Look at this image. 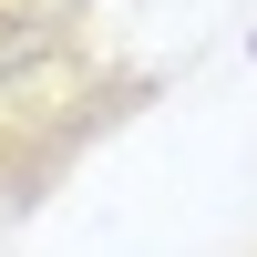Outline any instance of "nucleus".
Instances as JSON below:
<instances>
[{
  "mask_svg": "<svg viewBox=\"0 0 257 257\" xmlns=\"http://www.w3.org/2000/svg\"><path fill=\"white\" fill-rule=\"evenodd\" d=\"M52 41H62V21H52V11H21V21L0 11V93H11L31 62H52Z\"/></svg>",
  "mask_w": 257,
  "mask_h": 257,
  "instance_id": "1",
  "label": "nucleus"
}]
</instances>
